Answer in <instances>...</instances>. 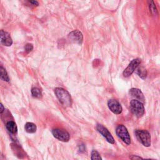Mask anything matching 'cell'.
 <instances>
[{
  "label": "cell",
  "mask_w": 160,
  "mask_h": 160,
  "mask_svg": "<svg viewBox=\"0 0 160 160\" xmlns=\"http://www.w3.org/2000/svg\"><path fill=\"white\" fill-rule=\"evenodd\" d=\"M54 93L59 102L64 107H70L72 105V98L66 89L62 88H56L54 89Z\"/></svg>",
  "instance_id": "cell-1"
},
{
  "label": "cell",
  "mask_w": 160,
  "mask_h": 160,
  "mask_svg": "<svg viewBox=\"0 0 160 160\" xmlns=\"http://www.w3.org/2000/svg\"><path fill=\"white\" fill-rule=\"evenodd\" d=\"M130 109L131 112L138 118L142 117L144 114V107L141 101L132 99L130 102Z\"/></svg>",
  "instance_id": "cell-2"
},
{
  "label": "cell",
  "mask_w": 160,
  "mask_h": 160,
  "mask_svg": "<svg viewBox=\"0 0 160 160\" xmlns=\"http://www.w3.org/2000/svg\"><path fill=\"white\" fill-rule=\"evenodd\" d=\"M134 132L139 141L144 146L148 147L151 145V135L148 131L136 129Z\"/></svg>",
  "instance_id": "cell-3"
},
{
  "label": "cell",
  "mask_w": 160,
  "mask_h": 160,
  "mask_svg": "<svg viewBox=\"0 0 160 160\" xmlns=\"http://www.w3.org/2000/svg\"><path fill=\"white\" fill-rule=\"evenodd\" d=\"M116 132L118 136L126 144L129 145L131 144L130 135L126 128L124 125H118L116 129Z\"/></svg>",
  "instance_id": "cell-4"
},
{
  "label": "cell",
  "mask_w": 160,
  "mask_h": 160,
  "mask_svg": "<svg viewBox=\"0 0 160 160\" xmlns=\"http://www.w3.org/2000/svg\"><path fill=\"white\" fill-rule=\"evenodd\" d=\"M53 136L63 142H68L70 139V135L66 130L61 129H54L52 131Z\"/></svg>",
  "instance_id": "cell-5"
},
{
  "label": "cell",
  "mask_w": 160,
  "mask_h": 160,
  "mask_svg": "<svg viewBox=\"0 0 160 160\" xmlns=\"http://www.w3.org/2000/svg\"><path fill=\"white\" fill-rule=\"evenodd\" d=\"M141 62V61L139 58H136L132 60L128 67L123 71V76L126 78L130 76L135 71V69L139 66Z\"/></svg>",
  "instance_id": "cell-6"
},
{
  "label": "cell",
  "mask_w": 160,
  "mask_h": 160,
  "mask_svg": "<svg viewBox=\"0 0 160 160\" xmlns=\"http://www.w3.org/2000/svg\"><path fill=\"white\" fill-rule=\"evenodd\" d=\"M96 129L97 131L106 139L108 142H109L111 144L114 143V139L111 134L109 132V131L108 130L107 128L104 127L101 124H97L96 126Z\"/></svg>",
  "instance_id": "cell-7"
},
{
  "label": "cell",
  "mask_w": 160,
  "mask_h": 160,
  "mask_svg": "<svg viewBox=\"0 0 160 160\" xmlns=\"http://www.w3.org/2000/svg\"><path fill=\"white\" fill-rule=\"evenodd\" d=\"M108 106L114 114H119L122 112V106L117 100L109 99L108 101Z\"/></svg>",
  "instance_id": "cell-8"
},
{
  "label": "cell",
  "mask_w": 160,
  "mask_h": 160,
  "mask_svg": "<svg viewBox=\"0 0 160 160\" xmlns=\"http://www.w3.org/2000/svg\"><path fill=\"white\" fill-rule=\"evenodd\" d=\"M68 38L72 42L81 44L82 42L83 36L82 32L79 30H74L68 34Z\"/></svg>",
  "instance_id": "cell-9"
},
{
  "label": "cell",
  "mask_w": 160,
  "mask_h": 160,
  "mask_svg": "<svg viewBox=\"0 0 160 160\" xmlns=\"http://www.w3.org/2000/svg\"><path fill=\"white\" fill-rule=\"evenodd\" d=\"M0 43L6 46H10L12 44L10 34L4 30H0Z\"/></svg>",
  "instance_id": "cell-10"
},
{
  "label": "cell",
  "mask_w": 160,
  "mask_h": 160,
  "mask_svg": "<svg viewBox=\"0 0 160 160\" xmlns=\"http://www.w3.org/2000/svg\"><path fill=\"white\" fill-rule=\"evenodd\" d=\"M129 93L131 95V96L135 98L136 100L141 101L142 103L144 102V96L140 89L138 88H131V89H129Z\"/></svg>",
  "instance_id": "cell-11"
},
{
  "label": "cell",
  "mask_w": 160,
  "mask_h": 160,
  "mask_svg": "<svg viewBox=\"0 0 160 160\" xmlns=\"http://www.w3.org/2000/svg\"><path fill=\"white\" fill-rule=\"evenodd\" d=\"M6 128L8 131L12 134H14L18 131V128L16 123L14 121H9L6 124Z\"/></svg>",
  "instance_id": "cell-12"
},
{
  "label": "cell",
  "mask_w": 160,
  "mask_h": 160,
  "mask_svg": "<svg viewBox=\"0 0 160 160\" xmlns=\"http://www.w3.org/2000/svg\"><path fill=\"white\" fill-rule=\"evenodd\" d=\"M25 130L28 133H34L36 131V126L32 122H27L24 126Z\"/></svg>",
  "instance_id": "cell-13"
},
{
  "label": "cell",
  "mask_w": 160,
  "mask_h": 160,
  "mask_svg": "<svg viewBox=\"0 0 160 160\" xmlns=\"http://www.w3.org/2000/svg\"><path fill=\"white\" fill-rule=\"evenodd\" d=\"M31 94L33 98L37 99H40L42 96L41 91L38 88H33L31 89Z\"/></svg>",
  "instance_id": "cell-14"
},
{
  "label": "cell",
  "mask_w": 160,
  "mask_h": 160,
  "mask_svg": "<svg viewBox=\"0 0 160 160\" xmlns=\"http://www.w3.org/2000/svg\"><path fill=\"white\" fill-rule=\"evenodd\" d=\"M0 79L6 82H8L9 81V78L7 71L3 67L1 66H0Z\"/></svg>",
  "instance_id": "cell-15"
},
{
  "label": "cell",
  "mask_w": 160,
  "mask_h": 160,
  "mask_svg": "<svg viewBox=\"0 0 160 160\" xmlns=\"http://www.w3.org/2000/svg\"><path fill=\"white\" fill-rule=\"evenodd\" d=\"M148 5H149V11L151 12V14L153 15L157 14L158 11H157V9H156L155 3L154 2V1L153 0H148Z\"/></svg>",
  "instance_id": "cell-16"
},
{
  "label": "cell",
  "mask_w": 160,
  "mask_h": 160,
  "mask_svg": "<svg viewBox=\"0 0 160 160\" xmlns=\"http://www.w3.org/2000/svg\"><path fill=\"white\" fill-rule=\"evenodd\" d=\"M137 74L142 79H145L147 76V71L143 67H140L137 70Z\"/></svg>",
  "instance_id": "cell-17"
},
{
  "label": "cell",
  "mask_w": 160,
  "mask_h": 160,
  "mask_svg": "<svg viewBox=\"0 0 160 160\" xmlns=\"http://www.w3.org/2000/svg\"><path fill=\"white\" fill-rule=\"evenodd\" d=\"M91 159L92 160H95V159H98V160H101L102 159L100 154L98 153V151H96V150H93L91 152Z\"/></svg>",
  "instance_id": "cell-18"
},
{
  "label": "cell",
  "mask_w": 160,
  "mask_h": 160,
  "mask_svg": "<svg viewBox=\"0 0 160 160\" xmlns=\"http://www.w3.org/2000/svg\"><path fill=\"white\" fill-rule=\"evenodd\" d=\"M24 49H25V51H26V52H31L32 49H33V46L32 44H27L25 47H24Z\"/></svg>",
  "instance_id": "cell-19"
},
{
  "label": "cell",
  "mask_w": 160,
  "mask_h": 160,
  "mask_svg": "<svg viewBox=\"0 0 160 160\" xmlns=\"http://www.w3.org/2000/svg\"><path fill=\"white\" fill-rule=\"evenodd\" d=\"M31 4H32L34 6H38L39 4L38 2H37L36 0H28Z\"/></svg>",
  "instance_id": "cell-20"
},
{
  "label": "cell",
  "mask_w": 160,
  "mask_h": 160,
  "mask_svg": "<svg viewBox=\"0 0 160 160\" xmlns=\"http://www.w3.org/2000/svg\"><path fill=\"white\" fill-rule=\"evenodd\" d=\"M130 159H142V158H141L140 156H134V155H132L130 156Z\"/></svg>",
  "instance_id": "cell-21"
},
{
  "label": "cell",
  "mask_w": 160,
  "mask_h": 160,
  "mask_svg": "<svg viewBox=\"0 0 160 160\" xmlns=\"http://www.w3.org/2000/svg\"><path fill=\"white\" fill-rule=\"evenodd\" d=\"M4 110V106H3V105H2L1 103H0V113H2V112H3Z\"/></svg>",
  "instance_id": "cell-22"
},
{
  "label": "cell",
  "mask_w": 160,
  "mask_h": 160,
  "mask_svg": "<svg viewBox=\"0 0 160 160\" xmlns=\"http://www.w3.org/2000/svg\"><path fill=\"white\" fill-rule=\"evenodd\" d=\"M84 150V146L83 144H81L79 146V151H83Z\"/></svg>",
  "instance_id": "cell-23"
}]
</instances>
